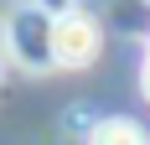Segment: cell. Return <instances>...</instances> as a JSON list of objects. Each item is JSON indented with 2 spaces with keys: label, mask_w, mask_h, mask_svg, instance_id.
Masks as SVG:
<instances>
[{
  "label": "cell",
  "mask_w": 150,
  "mask_h": 145,
  "mask_svg": "<svg viewBox=\"0 0 150 145\" xmlns=\"http://www.w3.org/2000/svg\"><path fill=\"white\" fill-rule=\"evenodd\" d=\"M11 52L26 68H57L52 62V16L47 11H36V5H26V11H16L11 16Z\"/></svg>",
  "instance_id": "cell-2"
},
{
  "label": "cell",
  "mask_w": 150,
  "mask_h": 145,
  "mask_svg": "<svg viewBox=\"0 0 150 145\" xmlns=\"http://www.w3.org/2000/svg\"><path fill=\"white\" fill-rule=\"evenodd\" d=\"M98 57V26L78 11L52 16V62L57 68H88Z\"/></svg>",
  "instance_id": "cell-1"
},
{
  "label": "cell",
  "mask_w": 150,
  "mask_h": 145,
  "mask_svg": "<svg viewBox=\"0 0 150 145\" xmlns=\"http://www.w3.org/2000/svg\"><path fill=\"white\" fill-rule=\"evenodd\" d=\"M88 145H150V135L140 130L135 119H98Z\"/></svg>",
  "instance_id": "cell-3"
},
{
  "label": "cell",
  "mask_w": 150,
  "mask_h": 145,
  "mask_svg": "<svg viewBox=\"0 0 150 145\" xmlns=\"http://www.w3.org/2000/svg\"><path fill=\"white\" fill-rule=\"evenodd\" d=\"M145 99H150V57H145Z\"/></svg>",
  "instance_id": "cell-4"
}]
</instances>
